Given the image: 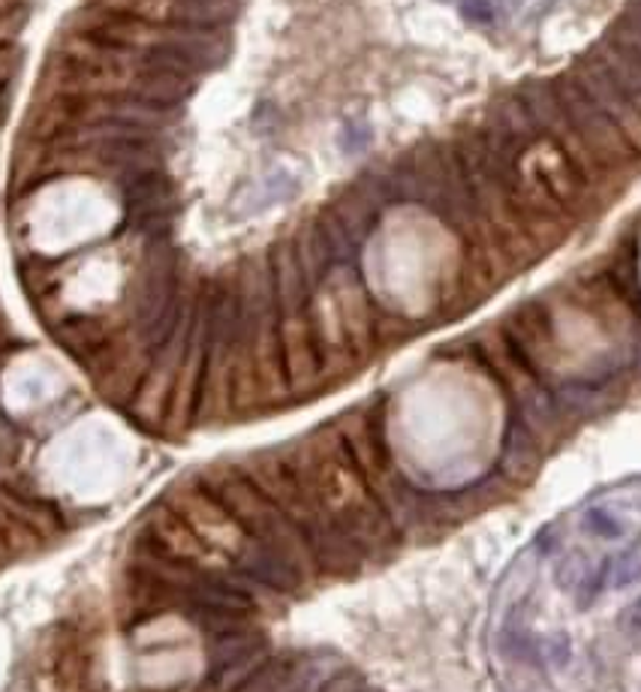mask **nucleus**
Masks as SVG:
<instances>
[{
  "label": "nucleus",
  "mask_w": 641,
  "mask_h": 692,
  "mask_svg": "<svg viewBox=\"0 0 641 692\" xmlns=\"http://www.w3.org/2000/svg\"><path fill=\"white\" fill-rule=\"evenodd\" d=\"M549 656L554 659V666H566L569 663V636L566 632H557L549 641Z\"/></svg>",
  "instance_id": "14"
},
{
  "label": "nucleus",
  "mask_w": 641,
  "mask_h": 692,
  "mask_svg": "<svg viewBox=\"0 0 641 692\" xmlns=\"http://www.w3.org/2000/svg\"><path fill=\"white\" fill-rule=\"evenodd\" d=\"M530 160H533L542 184L549 187L551 197L561 202V209L566 211V217L573 223L593 221L605 209L600 193L590 187L576 163L566 158L551 139L539 136L537 142H530Z\"/></svg>",
  "instance_id": "7"
},
{
  "label": "nucleus",
  "mask_w": 641,
  "mask_h": 692,
  "mask_svg": "<svg viewBox=\"0 0 641 692\" xmlns=\"http://www.w3.org/2000/svg\"><path fill=\"white\" fill-rule=\"evenodd\" d=\"M93 3H100L103 10H112V13L133 15L142 22H154V25H169L172 0H93Z\"/></svg>",
  "instance_id": "11"
},
{
  "label": "nucleus",
  "mask_w": 641,
  "mask_h": 692,
  "mask_svg": "<svg viewBox=\"0 0 641 692\" xmlns=\"http://www.w3.org/2000/svg\"><path fill=\"white\" fill-rule=\"evenodd\" d=\"M585 524H588L590 533L602 536V539H617V536L624 533V530H620V524H617L605 509H590Z\"/></svg>",
  "instance_id": "13"
},
{
  "label": "nucleus",
  "mask_w": 641,
  "mask_h": 692,
  "mask_svg": "<svg viewBox=\"0 0 641 692\" xmlns=\"http://www.w3.org/2000/svg\"><path fill=\"white\" fill-rule=\"evenodd\" d=\"M452 144H455V154H458L464 181L470 187L473 202L479 205L485 221L491 223V229L498 232L500 244H503L506 256L515 265V272L521 275L527 268H533L542 260V253H539L537 244L521 229L515 205H512L510 199V190H506V181L500 178L498 166H494V160L488 154L479 130L476 127H464L452 139Z\"/></svg>",
  "instance_id": "3"
},
{
  "label": "nucleus",
  "mask_w": 641,
  "mask_h": 692,
  "mask_svg": "<svg viewBox=\"0 0 641 692\" xmlns=\"http://www.w3.org/2000/svg\"><path fill=\"white\" fill-rule=\"evenodd\" d=\"M284 455L299 482L316 496V503L353 539L362 554H389L398 545L392 515L367 488L335 422L301 437Z\"/></svg>",
  "instance_id": "1"
},
{
  "label": "nucleus",
  "mask_w": 641,
  "mask_h": 692,
  "mask_svg": "<svg viewBox=\"0 0 641 692\" xmlns=\"http://www.w3.org/2000/svg\"><path fill=\"white\" fill-rule=\"evenodd\" d=\"M500 326L506 338L521 355V362L537 374L545 386H557L563 379H573L569 355L563 350L557 316L545 299H524L512 311L500 316Z\"/></svg>",
  "instance_id": "5"
},
{
  "label": "nucleus",
  "mask_w": 641,
  "mask_h": 692,
  "mask_svg": "<svg viewBox=\"0 0 641 692\" xmlns=\"http://www.w3.org/2000/svg\"><path fill=\"white\" fill-rule=\"evenodd\" d=\"M608 578H612V557H605L596 569L585 573V578L576 584V605L581 612H588L590 605L600 600V593L608 584Z\"/></svg>",
  "instance_id": "12"
},
{
  "label": "nucleus",
  "mask_w": 641,
  "mask_h": 692,
  "mask_svg": "<svg viewBox=\"0 0 641 692\" xmlns=\"http://www.w3.org/2000/svg\"><path fill=\"white\" fill-rule=\"evenodd\" d=\"M620 620H624V627H629L632 632H641V596L629 605L627 612L620 614Z\"/></svg>",
  "instance_id": "15"
},
{
  "label": "nucleus",
  "mask_w": 641,
  "mask_h": 692,
  "mask_svg": "<svg viewBox=\"0 0 641 692\" xmlns=\"http://www.w3.org/2000/svg\"><path fill=\"white\" fill-rule=\"evenodd\" d=\"M542 464H545V449L510 413L506 431H503V440H500L498 476L506 479L510 485H515V488H521V485H530L537 479L539 473H542Z\"/></svg>",
  "instance_id": "9"
},
{
  "label": "nucleus",
  "mask_w": 641,
  "mask_h": 692,
  "mask_svg": "<svg viewBox=\"0 0 641 692\" xmlns=\"http://www.w3.org/2000/svg\"><path fill=\"white\" fill-rule=\"evenodd\" d=\"M551 85H554V93H557L573 130L578 133L581 144L590 151V158L620 184L629 181L632 175H639L641 154L629 144L627 136L617 130L615 121L578 88V81L569 76V70L557 73Z\"/></svg>",
  "instance_id": "4"
},
{
  "label": "nucleus",
  "mask_w": 641,
  "mask_h": 692,
  "mask_svg": "<svg viewBox=\"0 0 641 692\" xmlns=\"http://www.w3.org/2000/svg\"><path fill=\"white\" fill-rule=\"evenodd\" d=\"M566 70H569V76L578 81V88L588 93L590 100L600 105L608 118L615 121L617 130L624 133L629 139V144L641 154V112L636 109V103L629 100L627 93L620 91L615 81H612V76L596 64V58L590 52H585L576 64L566 66Z\"/></svg>",
  "instance_id": "8"
},
{
  "label": "nucleus",
  "mask_w": 641,
  "mask_h": 692,
  "mask_svg": "<svg viewBox=\"0 0 641 692\" xmlns=\"http://www.w3.org/2000/svg\"><path fill=\"white\" fill-rule=\"evenodd\" d=\"M515 93H518V100H521L524 109H527V115L537 124L539 136H545V139H551V142L557 144L563 154L576 163L578 172L588 178L590 187L600 193L602 202L608 205V202L620 193L624 184L615 181L596 160L590 158V151L581 144L578 133L573 130V124L566 118V112H563L561 100H557V93H554L551 79H527L515 88Z\"/></svg>",
  "instance_id": "6"
},
{
  "label": "nucleus",
  "mask_w": 641,
  "mask_h": 692,
  "mask_svg": "<svg viewBox=\"0 0 641 692\" xmlns=\"http://www.w3.org/2000/svg\"><path fill=\"white\" fill-rule=\"evenodd\" d=\"M238 0H172L169 25L223 30L236 22Z\"/></svg>",
  "instance_id": "10"
},
{
  "label": "nucleus",
  "mask_w": 641,
  "mask_h": 692,
  "mask_svg": "<svg viewBox=\"0 0 641 692\" xmlns=\"http://www.w3.org/2000/svg\"><path fill=\"white\" fill-rule=\"evenodd\" d=\"M199 482L209 488L211 494L221 500L244 530H248L260 545L272 549L299 569L307 581L319 575V566L314 561V551L296 524L289 521L284 512L277 509L268 496L262 494L256 485L250 482L238 464H211L209 470L199 476Z\"/></svg>",
  "instance_id": "2"
},
{
  "label": "nucleus",
  "mask_w": 641,
  "mask_h": 692,
  "mask_svg": "<svg viewBox=\"0 0 641 692\" xmlns=\"http://www.w3.org/2000/svg\"><path fill=\"white\" fill-rule=\"evenodd\" d=\"M636 109H639V112H641V97H639V100H636Z\"/></svg>",
  "instance_id": "16"
}]
</instances>
